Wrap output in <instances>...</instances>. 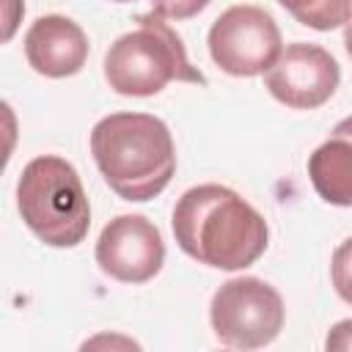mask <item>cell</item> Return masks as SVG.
<instances>
[{
    "instance_id": "cell-7",
    "label": "cell",
    "mask_w": 352,
    "mask_h": 352,
    "mask_svg": "<svg viewBox=\"0 0 352 352\" xmlns=\"http://www.w3.org/2000/svg\"><path fill=\"white\" fill-rule=\"evenodd\" d=\"M338 60L319 44L294 41L264 72L267 91L292 110H316L338 88Z\"/></svg>"
},
{
    "instance_id": "cell-14",
    "label": "cell",
    "mask_w": 352,
    "mask_h": 352,
    "mask_svg": "<svg viewBox=\"0 0 352 352\" xmlns=\"http://www.w3.org/2000/svg\"><path fill=\"white\" fill-rule=\"evenodd\" d=\"M324 349L330 352H349L352 349V319L336 322L324 338Z\"/></svg>"
},
{
    "instance_id": "cell-15",
    "label": "cell",
    "mask_w": 352,
    "mask_h": 352,
    "mask_svg": "<svg viewBox=\"0 0 352 352\" xmlns=\"http://www.w3.org/2000/svg\"><path fill=\"white\" fill-rule=\"evenodd\" d=\"M344 47H346V52H349V58H352V16H349L346 25H344Z\"/></svg>"
},
{
    "instance_id": "cell-3",
    "label": "cell",
    "mask_w": 352,
    "mask_h": 352,
    "mask_svg": "<svg viewBox=\"0 0 352 352\" xmlns=\"http://www.w3.org/2000/svg\"><path fill=\"white\" fill-rule=\"evenodd\" d=\"M104 80L121 96H154L173 80L206 85V77L190 63L179 33L154 11L140 14L138 28L110 44Z\"/></svg>"
},
{
    "instance_id": "cell-4",
    "label": "cell",
    "mask_w": 352,
    "mask_h": 352,
    "mask_svg": "<svg viewBox=\"0 0 352 352\" xmlns=\"http://www.w3.org/2000/svg\"><path fill=\"white\" fill-rule=\"evenodd\" d=\"M16 206L25 226L50 248H74L91 228V206L80 173L55 154L36 157L22 168Z\"/></svg>"
},
{
    "instance_id": "cell-6",
    "label": "cell",
    "mask_w": 352,
    "mask_h": 352,
    "mask_svg": "<svg viewBox=\"0 0 352 352\" xmlns=\"http://www.w3.org/2000/svg\"><path fill=\"white\" fill-rule=\"evenodd\" d=\"M209 55L231 77L264 74L280 55V28L258 6H231L209 28Z\"/></svg>"
},
{
    "instance_id": "cell-10",
    "label": "cell",
    "mask_w": 352,
    "mask_h": 352,
    "mask_svg": "<svg viewBox=\"0 0 352 352\" xmlns=\"http://www.w3.org/2000/svg\"><path fill=\"white\" fill-rule=\"evenodd\" d=\"M316 195L333 206H352V116L338 121L330 138L308 157Z\"/></svg>"
},
{
    "instance_id": "cell-2",
    "label": "cell",
    "mask_w": 352,
    "mask_h": 352,
    "mask_svg": "<svg viewBox=\"0 0 352 352\" xmlns=\"http://www.w3.org/2000/svg\"><path fill=\"white\" fill-rule=\"evenodd\" d=\"M91 154L107 187L135 204L157 198L176 173L173 135L148 113H110L96 121Z\"/></svg>"
},
{
    "instance_id": "cell-11",
    "label": "cell",
    "mask_w": 352,
    "mask_h": 352,
    "mask_svg": "<svg viewBox=\"0 0 352 352\" xmlns=\"http://www.w3.org/2000/svg\"><path fill=\"white\" fill-rule=\"evenodd\" d=\"M300 25L314 30H336L352 16V0H278Z\"/></svg>"
},
{
    "instance_id": "cell-16",
    "label": "cell",
    "mask_w": 352,
    "mask_h": 352,
    "mask_svg": "<svg viewBox=\"0 0 352 352\" xmlns=\"http://www.w3.org/2000/svg\"><path fill=\"white\" fill-rule=\"evenodd\" d=\"M113 3H135V0H113Z\"/></svg>"
},
{
    "instance_id": "cell-5",
    "label": "cell",
    "mask_w": 352,
    "mask_h": 352,
    "mask_svg": "<svg viewBox=\"0 0 352 352\" xmlns=\"http://www.w3.org/2000/svg\"><path fill=\"white\" fill-rule=\"evenodd\" d=\"M283 297L261 278L242 275L226 280L209 305V322L220 344L234 349H258L283 330Z\"/></svg>"
},
{
    "instance_id": "cell-12",
    "label": "cell",
    "mask_w": 352,
    "mask_h": 352,
    "mask_svg": "<svg viewBox=\"0 0 352 352\" xmlns=\"http://www.w3.org/2000/svg\"><path fill=\"white\" fill-rule=\"evenodd\" d=\"M330 278H333V289L336 294L352 305V236L344 239L336 250H333V261H330Z\"/></svg>"
},
{
    "instance_id": "cell-1",
    "label": "cell",
    "mask_w": 352,
    "mask_h": 352,
    "mask_svg": "<svg viewBox=\"0 0 352 352\" xmlns=\"http://www.w3.org/2000/svg\"><path fill=\"white\" fill-rule=\"evenodd\" d=\"M176 245L198 264L214 270H245L256 264L270 239L264 214L223 184L190 187L173 206Z\"/></svg>"
},
{
    "instance_id": "cell-13",
    "label": "cell",
    "mask_w": 352,
    "mask_h": 352,
    "mask_svg": "<svg viewBox=\"0 0 352 352\" xmlns=\"http://www.w3.org/2000/svg\"><path fill=\"white\" fill-rule=\"evenodd\" d=\"M212 0H151V11L165 19H190L201 14Z\"/></svg>"
},
{
    "instance_id": "cell-9",
    "label": "cell",
    "mask_w": 352,
    "mask_h": 352,
    "mask_svg": "<svg viewBox=\"0 0 352 352\" xmlns=\"http://www.w3.org/2000/svg\"><path fill=\"white\" fill-rule=\"evenodd\" d=\"M25 58L33 72L60 80L82 72L88 60V38L82 28L60 14L38 16L25 33Z\"/></svg>"
},
{
    "instance_id": "cell-8",
    "label": "cell",
    "mask_w": 352,
    "mask_h": 352,
    "mask_svg": "<svg viewBox=\"0 0 352 352\" xmlns=\"http://www.w3.org/2000/svg\"><path fill=\"white\" fill-rule=\"evenodd\" d=\"M94 256L104 275L121 283H146L162 270L165 242L143 214H118L102 228Z\"/></svg>"
}]
</instances>
